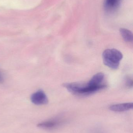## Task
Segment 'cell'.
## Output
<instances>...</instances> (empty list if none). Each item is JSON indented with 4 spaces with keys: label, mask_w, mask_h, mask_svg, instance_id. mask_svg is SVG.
I'll return each instance as SVG.
<instances>
[{
    "label": "cell",
    "mask_w": 133,
    "mask_h": 133,
    "mask_svg": "<svg viewBox=\"0 0 133 133\" xmlns=\"http://www.w3.org/2000/svg\"><path fill=\"white\" fill-rule=\"evenodd\" d=\"M133 78L132 77H126L125 78V84L126 86L129 88H132L133 87Z\"/></svg>",
    "instance_id": "cell-7"
},
{
    "label": "cell",
    "mask_w": 133,
    "mask_h": 133,
    "mask_svg": "<svg viewBox=\"0 0 133 133\" xmlns=\"http://www.w3.org/2000/svg\"><path fill=\"white\" fill-rule=\"evenodd\" d=\"M32 103L36 105H45L48 103V99L45 92L41 90L33 94L30 97Z\"/></svg>",
    "instance_id": "cell-2"
},
{
    "label": "cell",
    "mask_w": 133,
    "mask_h": 133,
    "mask_svg": "<svg viewBox=\"0 0 133 133\" xmlns=\"http://www.w3.org/2000/svg\"><path fill=\"white\" fill-rule=\"evenodd\" d=\"M4 82V78L2 74L0 72V84Z\"/></svg>",
    "instance_id": "cell-8"
},
{
    "label": "cell",
    "mask_w": 133,
    "mask_h": 133,
    "mask_svg": "<svg viewBox=\"0 0 133 133\" xmlns=\"http://www.w3.org/2000/svg\"><path fill=\"white\" fill-rule=\"evenodd\" d=\"M58 125V123L55 121H49L43 122L37 125L39 128L44 129H51L55 128Z\"/></svg>",
    "instance_id": "cell-6"
},
{
    "label": "cell",
    "mask_w": 133,
    "mask_h": 133,
    "mask_svg": "<svg viewBox=\"0 0 133 133\" xmlns=\"http://www.w3.org/2000/svg\"><path fill=\"white\" fill-rule=\"evenodd\" d=\"M119 32L122 37L126 42H133V34L131 31L125 28H121L119 29Z\"/></svg>",
    "instance_id": "cell-5"
},
{
    "label": "cell",
    "mask_w": 133,
    "mask_h": 133,
    "mask_svg": "<svg viewBox=\"0 0 133 133\" xmlns=\"http://www.w3.org/2000/svg\"><path fill=\"white\" fill-rule=\"evenodd\" d=\"M123 57L122 53L116 49H107L102 54L104 64L113 69L118 68Z\"/></svg>",
    "instance_id": "cell-1"
},
{
    "label": "cell",
    "mask_w": 133,
    "mask_h": 133,
    "mask_svg": "<svg viewBox=\"0 0 133 133\" xmlns=\"http://www.w3.org/2000/svg\"><path fill=\"white\" fill-rule=\"evenodd\" d=\"M122 0H104V8L108 13L115 12L120 6Z\"/></svg>",
    "instance_id": "cell-3"
},
{
    "label": "cell",
    "mask_w": 133,
    "mask_h": 133,
    "mask_svg": "<svg viewBox=\"0 0 133 133\" xmlns=\"http://www.w3.org/2000/svg\"><path fill=\"white\" fill-rule=\"evenodd\" d=\"M133 108V103H125L111 105L109 109L113 111L120 112L129 111L132 109Z\"/></svg>",
    "instance_id": "cell-4"
}]
</instances>
